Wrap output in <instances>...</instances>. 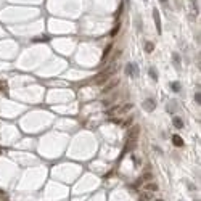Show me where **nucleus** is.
I'll use <instances>...</instances> for the list:
<instances>
[{
    "label": "nucleus",
    "instance_id": "1",
    "mask_svg": "<svg viewBox=\"0 0 201 201\" xmlns=\"http://www.w3.org/2000/svg\"><path fill=\"white\" fill-rule=\"evenodd\" d=\"M116 68H117V66H116V63H114V65H111V66H108L106 69H103L101 73H98L95 76V79H93L95 84H103V82L108 81V79H111L113 74L116 73Z\"/></svg>",
    "mask_w": 201,
    "mask_h": 201
},
{
    "label": "nucleus",
    "instance_id": "2",
    "mask_svg": "<svg viewBox=\"0 0 201 201\" xmlns=\"http://www.w3.org/2000/svg\"><path fill=\"white\" fill-rule=\"evenodd\" d=\"M131 109H132V105L131 103L117 105V106H114V108L108 109V111H106V116H123V114H125L127 111H131Z\"/></svg>",
    "mask_w": 201,
    "mask_h": 201
},
{
    "label": "nucleus",
    "instance_id": "3",
    "mask_svg": "<svg viewBox=\"0 0 201 201\" xmlns=\"http://www.w3.org/2000/svg\"><path fill=\"white\" fill-rule=\"evenodd\" d=\"M125 73H127V76H131V77H139L140 76V69H139V66H137L135 63H129V65L125 66Z\"/></svg>",
    "mask_w": 201,
    "mask_h": 201
},
{
    "label": "nucleus",
    "instance_id": "4",
    "mask_svg": "<svg viewBox=\"0 0 201 201\" xmlns=\"http://www.w3.org/2000/svg\"><path fill=\"white\" fill-rule=\"evenodd\" d=\"M143 109L145 111H148V113H151V111H155V108H156V103H155V100L153 98H147V100L143 101Z\"/></svg>",
    "mask_w": 201,
    "mask_h": 201
},
{
    "label": "nucleus",
    "instance_id": "5",
    "mask_svg": "<svg viewBox=\"0 0 201 201\" xmlns=\"http://www.w3.org/2000/svg\"><path fill=\"white\" fill-rule=\"evenodd\" d=\"M153 19H155V24H156L158 34H161V32H163V27H161V18H159V11H158V8L153 10Z\"/></svg>",
    "mask_w": 201,
    "mask_h": 201
},
{
    "label": "nucleus",
    "instance_id": "6",
    "mask_svg": "<svg viewBox=\"0 0 201 201\" xmlns=\"http://www.w3.org/2000/svg\"><path fill=\"white\" fill-rule=\"evenodd\" d=\"M117 85H119V81L116 79V81H113V82H109V84H106L105 87H103V90H101V92H103V93H108V92H111L113 89H116Z\"/></svg>",
    "mask_w": 201,
    "mask_h": 201
},
{
    "label": "nucleus",
    "instance_id": "7",
    "mask_svg": "<svg viewBox=\"0 0 201 201\" xmlns=\"http://www.w3.org/2000/svg\"><path fill=\"white\" fill-rule=\"evenodd\" d=\"M172 143L175 145V147H182L183 145V140L180 135H172Z\"/></svg>",
    "mask_w": 201,
    "mask_h": 201
},
{
    "label": "nucleus",
    "instance_id": "8",
    "mask_svg": "<svg viewBox=\"0 0 201 201\" xmlns=\"http://www.w3.org/2000/svg\"><path fill=\"white\" fill-rule=\"evenodd\" d=\"M172 124H174L177 129H182V127H183V121L180 119V117H177V116L172 117Z\"/></svg>",
    "mask_w": 201,
    "mask_h": 201
},
{
    "label": "nucleus",
    "instance_id": "9",
    "mask_svg": "<svg viewBox=\"0 0 201 201\" xmlns=\"http://www.w3.org/2000/svg\"><path fill=\"white\" fill-rule=\"evenodd\" d=\"M191 8H193V15H198V13H200V5H198V0H191Z\"/></svg>",
    "mask_w": 201,
    "mask_h": 201
},
{
    "label": "nucleus",
    "instance_id": "10",
    "mask_svg": "<svg viewBox=\"0 0 201 201\" xmlns=\"http://www.w3.org/2000/svg\"><path fill=\"white\" fill-rule=\"evenodd\" d=\"M172 60H174V63H175V68L179 69L180 68V56H179V53H172Z\"/></svg>",
    "mask_w": 201,
    "mask_h": 201
},
{
    "label": "nucleus",
    "instance_id": "11",
    "mask_svg": "<svg viewBox=\"0 0 201 201\" xmlns=\"http://www.w3.org/2000/svg\"><path fill=\"white\" fill-rule=\"evenodd\" d=\"M153 50H155V45H153L151 42H147V44H145V52H147V53H151Z\"/></svg>",
    "mask_w": 201,
    "mask_h": 201
},
{
    "label": "nucleus",
    "instance_id": "12",
    "mask_svg": "<svg viewBox=\"0 0 201 201\" xmlns=\"http://www.w3.org/2000/svg\"><path fill=\"white\" fill-rule=\"evenodd\" d=\"M148 73H150V76H151L153 81H158V74H156V69H155V68H150Z\"/></svg>",
    "mask_w": 201,
    "mask_h": 201
},
{
    "label": "nucleus",
    "instance_id": "13",
    "mask_svg": "<svg viewBox=\"0 0 201 201\" xmlns=\"http://www.w3.org/2000/svg\"><path fill=\"white\" fill-rule=\"evenodd\" d=\"M158 185L156 183H147V191H156Z\"/></svg>",
    "mask_w": 201,
    "mask_h": 201
},
{
    "label": "nucleus",
    "instance_id": "14",
    "mask_svg": "<svg viewBox=\"0 0 201 201\" xmlns=\"http://www.w3.org/2000/svg\"><path fill=\"white\" fill-rule=\"evenodd\" d=\"M142 200H143V201H151V200H153V193L147 191V193H145L143 196H142Z\"/></svg>",
    "mask_w": 201,
    "mask_h": 201
},
{
    "label": "nucleus",
    "instance_id": "15",
    "mask_svg": "<svg viewBox=\"0 0 201 201\" xmlns=\"http://www.w3.org/2000/svg\"><path fill=\"white\" fill-rule=\"evenodd\" d=\"M171 89L174 90V92H180V84H179V82H172V84H171Z\"/></svg>",
    "mask_w": 201,
    "mask_h": 201
},
{
    "label": "nucleus",
    "instance_id": "16",
    "mask_svg": "<svg viewBox=\"0 0 201 201\" xmlns=\"http://www.w3.org/2000/svg\"><path fill=\"white\" fill-rule=\"evenodd\" d=\"M34 42H48V37H47V35H42V37H35Z\"/></svg>",
    "mask_w": 201,
    "mask_h": 201
},
{
    "label": "nucleus",
    "instance_id": "17",
    "mask_svg": "<svg viewBox=\"0 0 201 201\" xmlns=\"http://www.w3.org/2000/svg\"><path fill=\"white\" fill-rule=\"evenodd\" d=\"M195 101H196V103H198V105L201 103V93H200V90H198V92L195 93Z\"/></svg>",
    "mask_w": 201,
    "mask_h": 201
},
{
    "label": "nucleus",
    "instance_id": "18",
    "mask_svg": "<svg viewBox=\"0 0 201 201\" xmlns=\"http://www.w3.org/2000/svg\"><path fill=\"white\" fill-rule=\"evenodd\" d=\"M109 50H111V45L106 47V50H105V53H103V58H106V55H109Z\"/></svg>",
    "mask_w": 201,
    "mask_h": 201
},
{
    "label": "nucleus",
    "instance_id": "19",
    "mask_svg": "<svg viewBox=\"0 0 201 201\" xmlns=\"http://www.w3.org/2000/svg\"><path fill=\"white\" fill-rule=\"evenodd\" d=\"M131 123H132V117H129V119H127V121H125V123H124V127H127V125L131 124Z\"/></svg>",
    "mask_w": 201,
    "mask_h": 201
},
{
    "label": "nucleus",
    "instance_id": "20",
    "mask_svg": "<svg viewBox=\"0 0 201 201\" xmlns=\"http://www.w3.org/2000/svg\"><path fill=\"white\" fill-rule=\"evenodd\" d=\"M117 29H119V26H116V27H114V29H113V32H111V34H113V35H116V32H117Z\"/></svg>",
    "mask_w": 201,
    "mask_h": 201
},
{
    "label": "nucleus",
    "instance_id": "21",
    "mask_svg": "<svg viewBox=\"0 0 201 201\" xmlns=\"http://www.w3.org/2000/svg\"><path fill=\"white\" fill-rule=\"evenodd\" d=\"M143 179H145V180H147V179H151V174H145Z\"/></svg>",
    "mask_w": 201,
    "mask_h": 201
},
{
    "label": "nucleus",
    "instance_id": "22",
    "mask_svg": "<svg viewBox=\"0 0 201 201\" xmlns=\"http://www.w3.org/2000/svg\"><path fill=\"white\" fill-rule=\"evenodd\" d=\"M159 2H163V3H166V2H167V0H159Z\"/></svg>",
    "mask_w": 201,
    "mask_h": 201
},
{
    "label": "nucleus",
    "instance_id": "23",
    "mask_svg": "<svg viewBox=\"0 0 201 201\" xmlns=\"http://www.w3.org/2000/svg\"><path fill=\"white\" fill-rule=\"evenodd\" d=\"M0 193H2V191H0Z\"/></svg>",
    "mask_w": 201,
    "mask_h": 201
}]
</instances>
